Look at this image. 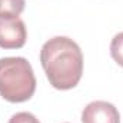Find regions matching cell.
I'll list each match as a JSON object with an SVG mask.
<instances>
[{
	"label": "cell",
	"mask_w": 123,
	"mask_h": 123,
	"mask_svg": "<svg viewBox=\"0 0 123 123\" xmlns=\"http://www.w3.org/2000/svg\"><path fill=\"white\" fill-rule=\"evenodd\" d=\"M110 56L119 66L123 67V31L117 33L110 43Z\"/></svg>",
	"instance_id": "cell-6"
},
{
	"label": "cell",
	"mask_w": 123,
	"mask_h": 123,
	"mask_svg": "<svg viewBox=\"0 0 123 123\" xmlns=\"http://www.w3.org/2000/svg\"><path fill=\"white\" fill-rule=\"evenodd\" d=\"M36 92V77L25 57L0 59V96L10 103H23Z\"/></svg>",
	"instance_id": "cell-2"
},
{
	"label": "cell",
	"mask_w": 123,
	"mask_h": 123,
	"mask_svg": "<svg viewBox=\"0 0 123 123\" xmlns=\"http://www.w3.org/2000/svg\"><path fill=\"white\" fill-rule=\"evenodd\" d=\"M40 63L47 80L57 90L76 87L83 74V53L79 44L66 36H56L42 46Z\"/></svg>",
	"instance_id": "cell-1"
},
{
	"label": "cell",
	"mask_w": 123,
	"mask_h": 123,
	"mask_svg": "<svg viewBox=\"0 0 123 123\" xmlns=\"http://www.w3.org/2000/svg\"><path fill=\"white\" fill-rule=\"evenodd\" d=\"M25 0H0L1 16H20L25 10Z\"/></svg>",
	"instance_id": "cell-5"
},
{
	"label": "cell",
	"mask_w": 123,
	"mask_h": 123,
	"mask_svg": "<svg viewBox=\"0 0 123 123\" xmlns=\"http://www.w3.org/2000/svg\"><path fill=\"white\" fill-rule=\"evenodd\" d=\"M82 123H120V115L115 105L94 100L83 109Z\"/></svg>",
	"instance_id": "cell-4"
},
{
	"label": "cell",
	"mask_w": 123,
	"mask_h": 123,
	"mask_svg": "<svg viewBox=\"0 0 123 123\" xmlns=\"http://www.w3.org/2000/svg\"><path fill=\"white\" fill-rule=\"evenodd\" d=\"M27 40V30L25 22L19 16L0 14V47L20 49Z\"/></svg>",
	"instance_id": "cell-3"
},
{
	"label": "cell",
	"mask_w": 123,
	"mask_h": 123,
	"mask_svg": "<svg viewBox=\"0 0 123 123\" xmlns=\"http://www.w3.org/2000/svg\"><path fill=\"white\" fill-rule=\"evenodd\" d=\"M9 123H40L39 119L29 112H19L10 117Z\"/></svg>",
	"instance_id": "cell-7"
}]
</instances>
